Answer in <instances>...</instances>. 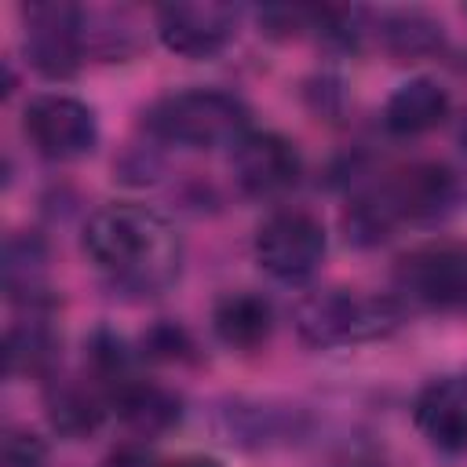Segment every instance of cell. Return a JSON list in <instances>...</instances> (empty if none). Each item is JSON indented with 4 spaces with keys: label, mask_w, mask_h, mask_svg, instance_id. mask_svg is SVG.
<instances>
[{
    "label": "cell",
    "mask_w": 467,
    "mask_h": 467,
    "mask_svg": "<svg viewBox=\"0 0 467 467\" xmlns=\"http://www.w3.org/2000/svg\"><path fill=\"white\" fill-rule=\"evenodd\" d=\"M248 106L219 88H182L168 91L150 109L142 113V128L168 146H186V150H219V146H237L252 124H248Z\"/></svg>",
    "instance_id": "cell-3"
},
{
    "label": "cell",
    "mask_w": 467,
    "mask_h": 467,
    "mask_svg": "<svg viewBox=\"0 0 467 467\" xmlns=\"http://www.w3.org/2000/svg\"><path fill=\"white\" fill-rule=\"evenodd\" d=\"M84 361H88V376L106 390V398L113 390H120L128 379L139 376L135 354L128 350V343L113 328H95L91 332V339L84 347Z\"/></svg>",
    "instance_id": "cell-19"
},
{
    "label": "cell",
    "mask_w": 467,
    "mask_h": 467,
    "mask_svg": "<svg viewBox=\"0 0 467 467\" xmlns=\"http://www.w3.org/2000/svg\"><path fill=\"white\" fill-rule=\"evenodd\" d=\"M416 431L441 452H467V379H431L412 401Z\"/></svg>",
    "instance_id": "cell-11"
},
{
    "label": "cell",
    "mask_w": 467,
    "mask_h": 467,
    "mask_svg": "<svg viewBox=\"0 0 467 467\" xmlns=\"http://www.w3.org/2000/svg\"><path fill=\"white\" fill-rule=\"evenodd\" d=\"M109 405L113 412L124 420L128 431H135L139 438H153V434H164L168 427L179 423L182 416V401L179 394H171L168 387L153 383V379H128L120 390L109 394Z\"/></svg>",
    "instance_id": "cell-17"
},
{
    "label": "cell",
    "mask_w": 467,
    "mask_h": 467,
    "mask_svg": "<svg viewBox=\"0 0 467 467\" xmlns=\"http://www.w3.org/2000/svg\"><path fill=\"white\" fill-rule=\"evenodd\" d=\"M234 182L252 201H277L299 186L303 157L292 139L277 131H248L230 153Z\"/></svg>",
    "instance_id": "cell-9"
},
{
    "label": "cell",
    "mask_w": 467,
    "mask_h": 467,
    "mask_svg": "<svg viewBox=\"0 0 467 467\" xmlns=\"http://www.w3.org/2000/svg\"><path fill=\"white\" fill-rule=\"evenodd\" d=\"M449 91L445 84H438L434 77H412L401 88H394V95L383 106V128L390 135L412 139V135H427L434 128L445 124L449 117Z\"/></svg>",
    "instance_id": "cell-14"
},
{
    "label": "cell",
    "mask_w": 467,
    "mask_h": 467,
    "mask_svg": "<svg viewBox=\"0 0 467 467\" xmlns=\"http://www.w3.org/2000/svg\"><path fill=\"white\" fill-rule=\"evenodd\" d=\"M157 36L179 58H215L237 36V7L215 0H179L157 7Z\"/></svg>",
    "instance_id": "cell-8"
},
{
    "label": "cell",
    "mask_w": 467,
    "mask_h": 467,
    "mask_svg": "<svg viewBox=\"0 0 467 467\" xmlns=\"http://www.w3.org/2000/svg\"><path fill=\"white\" fill-rule=\"evenodd\" d=\"M255 263L281 285H303L310 281L328 252V234L321 219L306 208H277L270 212L252 241Z\"/></svg>",
    "instance_id": "cell-5"
},
{
    "label": "cell",
    "mask_w": 467,
    "mask_h": 467,
    "mask_svg": "<svg viewBox=\"0 0 467 467\" xmlns=\"http://www.w3.org/2000/svg\"><path fill=\"white\" fill-rule=\"evenodd\" d=\"M0 467H47V445L29 427H7L0 445Z\"/></svg>",
    "instance_id": "cell-21"
},
{
    "label": "cell",
    "mask_w": 467,
    "mask_h": 467,
    "mask_svg": "<svg viewBox=\"0 0 467 467\" xmlns=\"http://www.w3.org/2000/svg\"><path fill=\"white\" fill-rule=\"evenodd\" d=\"M88 11L73 0H33L22 7L26 62L47 80H69L88 55Z\"/></svg>",
    "instance_id": "cell-4"
},
{
    "label": "cell",
    "mask_w": 467,
    "mask_h": 467,
    "mask_svg": "<svg viewBox=\"0 0 467 467\" xmlns=\"http://www.w3.org/2000/svg\"><path fill=\"white\" fill-rule=\"evenodd\" d=\"M379 44L387 47V55H394L398 62H420L441 51L445 44V29L438 18H431L420 7H398L379 15Z\"/></svg>",
    "instance_id": "cell-18"
},
{
    "label": "cell",
    "mask_w": 467,
    "mask_h": 467,
    "mask_svg": "<svg viewBox=\"0 0 467 467\" xmlns=\"http://www.w3.org/2000/svg\"><path fill=\"white\" fill-rule=\"evenodd\" d=\"M47 252L36 234H11L4 244V292L22 310H51Z\"/></svg>",
    "instance_id": "cell-16"
},
{
    "label": "cell",
    "mask_w": 467,
    "mask_h": 467,
    "mask_svg": "<svg viewBox=\"0 0 467 467\" xmlns=\"http://www.w3.org/2000/svg\"><path fill=\"white\" fill-rule=\"evenodd\" d=\"M142 358H150V361H190L193 358V339L182 325L161 321L142 336Z\"/></svg>",
    "instance_id": "cell-20"
},
{
    "label": "cell",
    "mask_w": 467,
    "mask_h": 467,
    "mask_svg": "<svg viewBox=\"0 0 467 467\" xmlns=\"http://www.w3.org/2000/svg\"><path fill=\"white\" fill-rule=\"evenodd\" d=\"M58 354H62V336L51 325V310H26V317L7 325V336H4L7 376L55 379Z\"/></svg>",
    "instance_id": "cell-13"
},
{
    "label": "cell",
    "mask_w": 467,
    "mask_h": 467,
    "mask_svg": "<svg viewBox=\"0 0 467 467\" xmlns=\"http://www.w3.org/2000/svg\"><path fill=\"white\" fill-rule=\"evenodd\" d=\"M44 412H47V423L55 434H62L69 441H84L102 431L113 405L91 376H84V379L55 376V379H47V390H44Z\"/></svg>",
    "instance_id": "cell-12"
},
{
    "label": "cell",
    "mask_w": 467,
    "mask_h": 467,
    "mask_svg": "<svg viewBox=\"0 0 467 467\" xmlns=\"http://www.w3.org/2000/svg\"><path fill=\"white\" fill-rule=\"evenodd\" d=\"M84 252L113 288L164 292L182 270V237L168 215L139 201H109L84 223Z\"/></svg>",
    "instance_id": "cell-1"
},
{
    "label": "cell",
    "mask_w": 467,
    "mask_h": 467,
    "mask_svg": "<svg viewBox=\"0 0 467 467\" xmlns=\"http://www.w3.org/2000/svg\"><path fill=\"white\" fill-rule=\"evenodd\" d=\"M212 332L230 350H259L274 332V306L259 292H226L212 306Z\"/></svg>",
    "instance_id": "cell-15"
},
{
    "label": "cell",
    "mask_w": 467,
    "mask_h": 467,
    "mask_svg": "<svg viewBox=\"0 0 467 467\" xmlns=\"http://www.w3.org/2000/svg\"><path fill=\"white\" fill-rule=\"evenodd\" d=\"M22 131L29 146L47 161H80L99 142L95 109L66 91H47L29 99L22 109Z\"/></svg>",
    "instance_id": "cell-6"
},
{
    "label": "cell",
    "mask_w": 467,
    "mask_h": 467,
    "mask_svg": "<svg viewBox=\"0 0 467 467\" xmlns=\"http://www.w3.org/2000/svg\"><path fill=\"white\" fill-rule=\"evenodd\" d=\"M383 201L390 204L398 226H427L445 219L456 208L460 197V182L452 175V168L438 164V161H420L409 168L390 171V179L376 182Z\"/></svg>",
    "instance_id": "cell-10"
},
{
    "label": "cell",
    "mask_w": 467,
    "mask_h": 467,
    "mask_svg": "<svg viewBox=\"0 0 467 467\" xmlns=\"http://www.w3.org/2000/svg\"><path fill=\"white\" fill-rule=\"evenodd\" d=\"M296 332L314 350L358 347L387 339L401 328L405 306L394 296L361 292V288H321L296 303Z\"/></svg>",
    "instance_id": "cell-2"
},
{
    "label": "cell",
    "mask_w": 467,
    "mask_h": 467,
    "mask_svg": "<svg viewBox=\"0 0 467 467\" xmlns=\"http://www.w3.org/2000/svg\"><path fill=\"white\" fill-rule=\"evenodd\" d=\"M102 467H157V460H150L142 449H135V445H124V449H117Z\"/></svg>",
    "instance_id": "cell-22"
},
{
    "label": "cell",
    "mask_w": 467,
    "mask_h": 467,
    "mask_svg": "<svg viewBox=\"0 0 467 467\" xmlns=\"http://www.w3.org/2000/svg\"><path fill=\"white\" fill-rule=\"evenodd\" d=\"M157 467H223L219 460H212V456H175V460H164V463H157Z\"/></svg>",
    "instance_id": "cell-23"
},
{
    "label": "cell",
    "mask_w": 467,
    "mask_h": 467,
    "mask_svg": "<svg viewBox=\"0 0 467 467\" xmlns=\"http://www.w3.org/2000/svg\"><path fill=\"white\" fill-rule=\"evenodd\" d=\"M394 285L420 306H467V241H427L405 252L394 266Z\"/></svg>",
    "instance_id": "cell-7"
}]
</instances>
